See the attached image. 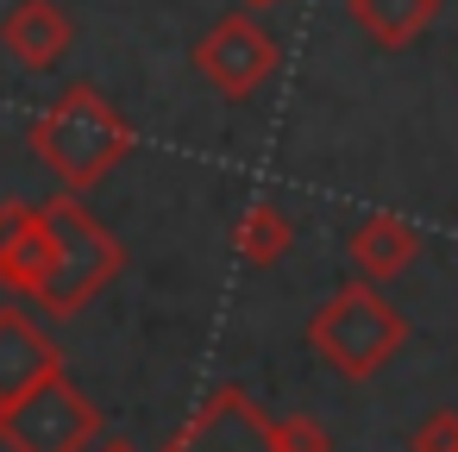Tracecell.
Instances as JSON below:
<instances>
[{
    "label": "cell",
    "instance_id": "obj_1",
    "mask_svg": "<svg viewBox=\"0 0 458 452\" xmlns=\"http://www.w3.org/2000/svg\"><path fill=\"white\" fill-rule=\"evenodd\" d=\"M26 145H32V158H38L70 195H82V189L107 183V176L132 158L139 132H132V120H126L95 82H70V89L26 126Z\"/></svg>",
    "mask_w": 458,
    "mask_h": 452
},
{
    "label": "cell",
    "instance_id": "obj_2",
    "mask_svg": "<svg viewBox=\"0 0 458 452\" xmlns=\"http://www.w3.org/2000/svg\"><path fill=\"white\" fill-rule=\"evenodd\" d=\"M38 233H45V258H38L32 302L51 308L57 320L82 314V308L126 270V245H120L76 195L45 201V208H38Z\"/></svg>",
    "mask_w": 458,
    "mask_h": 452
},
{
    "label": "cell",
    "instance_id": "obj_3",
    "mask_svg": "<svg viewBox=\"0 0 458 452\" xmlns=\"http://www.w3.org/2000/svg\"><path fill=\"white\" fill-rule=\"evenodd\" d=\"M308 345H314V358L327 364V371H339L345 383H364V377H377L402 345H408V320H402V308L383 295V283H345V289H333L320 308H314V320H308Z\"/></svg>",
    "mask_w": 458,
    "mask_h": 452
},
{
    "label": "cell",
    "instance_id": "obj_4",
    "mask_svg": "<svg viewBox=\"0 0 458 452\" xmlns=\"http://www.w3.org/2000/svg\"><path fill=\"white\" fill-rule=\"evenodd\" d=\"M101 439V408L64 377H38L26 396L0 402V446L7 452H89Z\"/></svg>",
    "mask_w": 458,
    "mask_h": 452
},
{
    "label": "cell",
    "instance_id": "obj_5",
    "mask_svg": "<svg viewBox=\"0 0 458 452\" xmlns=\"http://www.w3.org/2000/svg\"><path fill=\"white\" fill-rule=\"evenodd\" d=\"M164 452H283V414H264V402L239 383L208 389V402L170 433Z\"/></svg>",
    "mask_w": 458,
    "mask_h": 452
},
{
    "label": "cell",
    "instance_id": "obj_6",
    "mask_svg": "<svg viewBox=\"0 0 458 452\" xmlns=\"http://www.w3.org/2000/svg\"><path fill=\"white\" fill-rule=\"evenodd\" d=\"M276 64H283V45L251 13H226L208 26V38H195V76L226 101H251L276 76Z\"/></svg>",
    "mask_w": 458,
    "mask_h": 452
},
{
    "label": "cell",
    "instance_id": "obj_7",
    "mask_svg": "<svg viewBox=\"0 0 458 452\" xmlns=\"http://www.w3.org/2000/svg\"><path fill=\"white\" fill-rule=\"evenodd\" d=\"M70 45H76V26H70V13L57 0H20V7L0 20V51L32 76L57 70L70 57Z\"/></svg>",
    "mask_w": 458,
    "mask_h": 452
},
{
    "label": "cell",
    "instance_id": "obj_8",
    "mask_svg": "<svg viewBox=\"0 0 458 452\" xmlns=\"http://www.w3.org/2000/svg\"><path fill=\"white\" fill-rule=\"evenodd\" d=\"M64 371V352L57 339L26 314V308H0V402L26 396L38 377Z\"/></svg>",
    "mask_w": 458,
    "mask_h": 452
},
{
    "label": "cell",
    "instance_id": "obj_9",
    "mask_svg": "<svg viewBox=\"0 0 458 452\" xmlns=\"http://www.w3.org/2000/svg\"><path fill=\"white\" fill-rule=\"evenodd\" d=\"M345 258H352V270H358L364 283H389V277H402V270L420 258V233H414L402 214H370V220L345 239Z\"/></svg>",
    "mask_w": 458,
    "mask_h": 452
},
{
    "label": "cell",
    "instance_id": "obj_10",
    "mask_svg": "<svg viewBox=\"0 0 458 452\" xmlns=\"http://www.w3.org/2000/svg\"><path fill=\"white\" fill-rule=\"evenodd\" d=\"M38 258H45L38 208H26V201H0V289L32 295V283H38Z\"/></svg>",
    "mask_w": 458,
    "mask_h": 452
},
{
    "label": "cell",
    "instance_id": "obj_11",
    "mask_svg": "<svg viewBox=\"0 0 458 452\" xmlns=\"http://www.w3.org/2000/svg\"><path fill=\"white\" fill-rule=\"evenodd\" d=\"M345 7H352V26H358L370 45H383V51L414 45V38L439 20V0H345Z\"/></svg>",
    "mask_w": 458,
    "mask_h": 452
},
{
    "label": "cell",
    "instance_id": "obj_12",
    "mask_svg": "<svg viewBox=\"0 0 458 452\" xmlns=\"http://www.w3.org/2000/svg\"><path fill=\"white\" fill-rule=\"evenodd\" d=\"M289 245H295V226H289V214H283V208H270V201H251V208L239 214V226H233V258H239V264H251V270L283 264V258H289Z\"/></svg>",
    "mask_w": 458,
    "mask_h": 452
},
{
    "label": "cell",
    "instance_id": "obj_13",
    "mask_svg": "<svg viewBox=\"0 0 458 452\" xmlns=\"http://www.w3.org/2000/svg\"><path fill=\"white\" fill-rule=\"evenodd\" d=\"M414 452H458V408H433L414 427Z\"/></svg>",
    "mask_w": 458,
    "mask_h": 452
},
{
    "label": "cell",
    "instance_id": "obj_14",
    "mask_svg": "<svg viewBox=\"0 0 458 452\" xmlns=\"http://www.w3.org/2000/svg\"><path fill=\"white\" fill-rule=\"evenodd\" d=\"M89 452H139V446H132V439H95Z\"/></svg>",
    "mask_w": 458,
    "mask_h": 452
},
{
    "label": "cell",
    "instance_id": "obj_15",
    "mask_svg": "<svg viewBox=\"0 0 458 452\" xmlns=\"http://www.w3.org/2000/svg\"><path fill=\"white\" fill-rule=\"evenodd\" d=\"M245 7H276V0H245Z\"/></svg>",
    "mask_w": 458,
    "mask_h": 452
}]
</instances>
